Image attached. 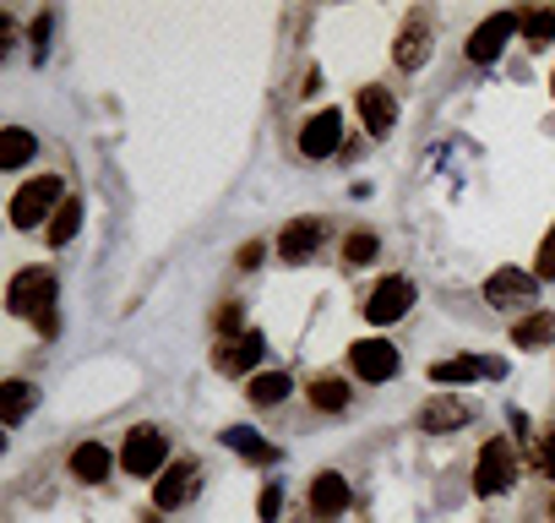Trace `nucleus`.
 <instances>
[{
  "label": "nucleus",
  "instance_id": "obj_1",
  "mask_svg": "<svg viewBox=\"0 0 555 523\" xmlns=\"http://www.w3.org/2000/svg\"><path fill=\"white\" fill-rule=\"evenodd\" d=\"M50 306H55V279H50L44 268H23V273L7 284V311H12V317H39L44 333H55Z\"/></svg>",
  "mask_w": 555,
  "mask_h": 523
},
{
  "label": "nucleus",
  "instance_id": "obj_2",
  "mask_svg": "<svg viewBox=\"0 0 555 523\" xmlns=\"http://www.w3.org/2000/svg\"><path fill=\"white\" fill-rule=\"evenodd\" d=\"M61 202H66L61 175H34V180L12 196V224H17V229H39L44 218L61 213Z\"/></svg>",
  "mask_w": 555,
  "mask_h": 523
},
{
  "label": "nucleus",
  "instance_id": "obj_3",
  "mask_svg": "<svg viewBox=\"0 0 555 523\" xmlns=\"http://www.w3.org/2000/svg\"><path fill=\"white\" fill-rule=\"evenodd\" d=\"M120 463H126V474H137V480L164 474V469H169V442H164V431H158V425H137V431L126 436V447H120Z\"/></svg>",
  "mask_w": 555,
  "mask_h": 523
},
{
  "label": "nucleus",
  "instance_id": "obj_4",
  "mask_svg": "<svg viewBox=\"0 0 555 523\" xmlns=\"http://www.w3.org/2000/svg\"><path fill=\"white\" fill-rule=\"evenodd\" d=\"M512 480H517L512 442H506V436H490V442L479 447V463H474V490H479V496H501Z\"/></svg>",
  "mask_w": 555,
  "mask_h": 523
},
{
  "label": "nucleus",
  "instance_id": "obj_5",
  "mask_svg": "<svg viewBox=\"0 0 555 523\" xmlns=\"http://www.w3.org/2000/svg\"><path fill=\"white\" fill-rule=\"evenodd\" d=\"M533 290H539V279L522 273V268H495V273L485 279V301H490L495 311H528V306H533Z\"/></svg>",
  "mask_w": 555,
  "mask_h": 523
},
{
  "label": "nucleus",
  "instance_id": "obj_6",
  "mask_svg": "<svg viewBox=\"0 0 555 523\" xmlns=\"http://www.w3.org/2000/svg\"><path fill=\"white\" fill-rule=\"evenodd\" d=\"M261 355H267L261 328H245L240 339H223V344L212 349V366H218L223 377H245V371H256V366H261Z\"/></svg>",
  "mask_w": 555,
  "mask_h": 523
},
{
  "label": "nucleus",
  "instance_id": "obj_7",
  "mask_svg": "<svg viewBox=\"0 0 555 523\" xmlns=\"http://www.w3.org/2000/svg\"><path fill=\"white\" fill-rule=\"evenodd\" d=\"M349 366H354L360 382H392L403 360L387 339H360V344H349Z\"/></svg>",
  "mask_w": 555,
  "mask_h": 523
},
{
  "label": "nucleus",
  "instance_id": "obj_8",
  "mask_svg": "<svg viewBox=\"0 0 555 523\" xmlns=\"http://www.w3.org/2000/svg\"><path fill=\"white\" fill-rule=\"evenodd\" d=\"M409 306H414V284H409V279H382V284L371 290V301H365V317H371L376 328H392L398 317H409Z\"/></svg>",
  "mask_w": 555,
  "mask_h": 523
},
{
  "label": "nucleus",
  "instance_id": "obj_9",
  "mask_svg": "<svg viewBox=\"0 0 555 523\" xmlns=\"http://www.w3.org/2000/svg\"><path fill=\"white\" fill-rule=\"evenodd\" d=\"M517 34V17L512 12H495V17H485L474 34H468V61L474 66H490L501 50H506V39Z\"/></svg>",
  "mask_w": 555,
  "mask_h": 523
},
{
  "label": "nucleus",
  "instance_id": "obj_10",
  "mask_svg": "<svg viewBox=\"0 0 555 523\" xmlns=\"http://www.w3.org/2000/svg\"><path fill=\"white\" fill-rule=\"evenodd\" d=\"M191 490H196V463H191V458H175V463L158 474V485H153V507H158V512H175V507L191 501Z\"/></svg>",
  "mask_w": 555,
  "mask_h": 523
},
{
  "label": "nucleus",
  "instance_id": "obj_11",
  "mask_svg": "<svg viewBox=\"0 0 555 523\" xmlns=\"http://www.w3.org/2000/svg\"><path fill=\"white\" fill-rule=\"evenodd\" d=\"M392 55H398V66H425V55H430V12H409V23L398 28V39H392Z\"/></svg>",
  "mask_w": 555,
  "mask_h": 523
},
{
  "label": "nucleus",
  "instance_id": "obj_12",
  "mask_svg": "<svg viewBox=\"0 0 555 523\" xmlns=\"http://www.w3.org/2000/svg\"><path fill=\"white\" fill-rule=\"evenodd\" d=\"M338 137H344V115H338V110H322V115L306 120L300 153H306V158H327V153H338Z\"/></svg>",
  "mask_w": 555,
  "mask_h": 523
},
{
  "label": "nucleus",
  "instance_id": "obj_13",
  "mask_svg": "<svg viewBox=\"0 0 555 523\" xmlns=\"http://www.w3.org/2000/svg\"><path fill=\"white\" fill-rule=\"evenodd\" d=\"M338 512H349V480L338 474V469H322L317 480H311V518H338Z\"/></svg>",
  "mask_w": 555,
  "mask_h": 523
},
{
  "label": "nucleus",
  "instance_id": "obj_14",
  "mask_svg": "<svg viewBox=\"0 0 555 523\" xmlns=\"http://www.w3.org/2000/svg\"><path fill=\"white\" fill-rule=\"evenodd\" d=\"M360 120H365L371 137H387V131L398 126V104H392V93H387V88H360Z\"/></svg>",
  "mask_w": 555,
  "mask_h": 523
},
{
  "label": "nucleus",
  "instance_id": "obj_15",
  "mask_svg": "<svg viewBox=\"0 0 555 523\" xmlns=\"http://www.w3.org/2000/svg\"><path fill=\"white\" fill-rule=\"evenodd\" d=\"M501 371H506L501 360H474V355H457V360H441V366H430V382L452 387V382H474V377H501Z\"/></svg>",
  "mask_w": 555,
  "mask_h": 523
},
{
  "label": "nucleus",
  "instance_id": "obj_16",
  "mask_svg": "<svg viewBox=\"0 0 555 523\" xmlns=\"http://www.w3.org/2000/svg\"><path fill=\"white\" fill-rule=\"evenodd\" d=\"M317 245H322V218H295V224L284 229V240H278L284 262H306Z\"/></svg>",
  "mask_w": 555,
  "mask_h": 523
},
{
  "label": "nucleus",
  "instance_id": "obj_17",
  "mask_svg": "<svg viewBox=\"0 0 555 523\" xmlns=\"http://www.w3.org/2000/svg\"><path fill=\"white\" fill-rule=\"evenodd\" d=\"M555 339V317L550 311H528V317H517V328H512V344L517 349H544Z\"/></svg>",
  "mask_w": 555,
  "mask_h": 523
},
{
  "label": "nucleus",
  "instance_id": "obj_18",
  "mask_svg": "<svg viewBox=\"0 0 555 523\" xmlns=\"http://www.w3.org/2000/svg\"><path fill=\"white\" fill-rule=\"evenodd\" d=\"M463 420H468V409H463L457 398H447V393H436V398L420 409V425H425V431H457Z\"/></svg>",
  "mask_w": 555,
  "mask_h": 523
},
{
  "label": "nucleus",
  "instance_id": "obj_19",
  "mask_svg": "<svg viewBox=\"0 0 555 523\" xmlns=\"http://www.w3.org/2000/svg\"><path fill=\"white\" fill-rule=\"evenodd\" d=\"M34 153H39L34 131H23V126H7V131H0V169H23Z\"/></svg>",
  "mask_w": 555,
  "mask_h": 523
},
{
  "label": "nucleus",
  "instance_id": "obj_20",
  "mask_svg": "<svg viewBox=\"0 0 555 523\" xmlns=\"http://www.w3.org/2000/svg\"><path fill=\"white\" fill-rule=\"evenodd\" d=\"M245 398H250L256 409L284 404V398H289V377H284V371H256V377H250V387H245Z\"/></svg>",
  "mask_w": 555,
  "mask_h": 523
},
{
  "label": "nucleus",
  "instance_id": "obj_21",
  "mask_svg": "<svg viewBox=\"0 0 555 523\" xmlns=\"http://www.w3.org/2000/svg\"><path fill=\"white\" fill-rule=\"evenodd\" d=\"M72 474H77L82 485H99V480H109V452H104L99 442H82V447L72 452Z\"/></svg>",
  "mask_w": 555,
  "mask_h": 523
},
{
  "label": "nucleus",
  "instance_id": "obj_22",
  "mask_svg": "<svg viewBox=\"0 0 555 523\" xmlns=\"http://www.w3.org/2000/svg\"><path fill=\"white\" fill-rule=\"evenodd\" d=\"M223 442H229L245 463H272V458H278V447H267L250 425H229V431H223Z\"/></svg>",
  "mask_w": 555,
  "mask_h": 523
},
{
  "label": "nucleus",
  "instance_id": "obj_23",
  "mask_svg": "<svg viewBox=\"0 0 555 523\" xmlns=\"http://www.w3.org/2000/svg\"><path fill=\"white\" fill-rule=\"evenodd\" d=\"M28 409H34V382H7L0 387V420L7 425L28 420Z\"/></svg>",
  "mask_w": 555,
  "mask_h": 523
},
{
  "label": "nucleus",
  "instance_id": "obj_24",
  "mask_svg": "<svg viewBox=\"0 0 555 523\" xmlns=\"http://www.w3.org/2000/svg\"><path fill=\"white\" fill-rule=\"evenodd\" d=\"M77 229H82V202H77V196H66V202H61V213L50 218V245H66Z\"/></svg>",
  "mask_w": 555,
  "mask_h": 523
},
{
  "label": "nucleus",
  "instance_id": "obj_25",
  "mask_svg": "<svg viewBox=\"0 0 555 523\" xmlns=\"http://www.w3.org/2000/svg\"><path fill=\"white\" fill-rule=\"evenodd\" d=\"M311 404H317L322 414H338V409H349V382H338V377H322V382L311 387Z\"/></svg>",
  "mask_w": 555,
  "mask_h": 523
},
{
  "label": "nucleus",
  "instance_id": "obj_26",
  "mask_svg": "<svg viewBox=\"0 0 555 523\" xmlns=\"http://www.w3.org/2000/svg\"><path fill=\"white\" fill-rule=\"evenodd\" d=\"M240 322H245V306H240V301H223V306L212 311V328H218V344H223V339H240V333H245Z\"/></svg>",
  "mask_w": 555,
  "mask_h": 523
},
{
  "label": "nucleus",
  "instance_id": "obj_27",
  "mask_svg": "<svg viewBox=\"0 0 555 523\" xmlns=\"http://www.w3.org/2000/svg\"><path fill=\"white\" fill-rule=\"evenodd\" d=\"M376 251H382V245H376V234H365V229L344 240V262H349V268H365V262H371Z\"/></svg>",
  "mask_w": 555,
  "mask_h": 523
},
{
  "label": "nucleus",
  "instance_id": "obj_28",
  "mask_svg": "<svg viewBox=\"0 0 555 523\" xmlns=\"http://www.w3.org/2000/svg\"><path fill=\"white\" fill-rule=\"evenodd\" d=\"M522 34H528V44H550V39H555V12H544V7L528 12V17H522Z\"/></svg>",
  "mask_w": 555,
  "mask_h": 523
},
{
  "label": "nucleus",
  "instance_id": "obj_29",
  "mask_svg": "<svg viewBox=\"0 0 555 523\" xmlns=\"http://www.w3.org/2000/svg\"><path fill=\"white\" fill-rule=\"evenodd\" d=\"M533 279H555V229H550L544 245H539V268H533Z\"/></svg>",
  "mask_w": 555,
  "mask_h": 523
},
{
  "label": "nucleus",
  "instance_id": "obj_30",
  "mask_svg": "<svg viewBox=\"0 0 555 523\" xmlns=\"http://www.w3.org/2000/svg\"><path fill=\"white\" fill-rule=\"evenodd\" d=\"M278 507H284V490H278V485H267V490H261V501H256L261 523H272V518H278Z\"/></svg>",
  "mask_w": 555,
  "mask_h": 523
},
{
  "label": "nucleus",
  "instance_id": "obj_31",
  "mask_svg": "<svg viewBox=\"0 0 555 523\" xmlns=\"http://www.w3.org/2000/svg\"><path fill=\"white\" fill-rule=\"evenodd\" d=\"M539 469H544V474H555V431H544V436H539Z\"/></svg>",
  "mask_w": 555,
  "mask_h": 523
},
{
  "label": "nucleus",
  "instance_id": "obj_32",
  "mask_svg": "<svg viewBox=\"0 0 555 523\" xmlns=\"http://www.w3.org/2000/svg\"><path fill=\"white\" fill-rule=\"evenodd\" d=\"M261 256H267V245H261V240L240 245V268H261Z\"/></svg>",
  "mask_w": 555,
  "mask_h": 523
},
{
  "label": "nucleus",
  "instance_id": "obj_33",
  "mask_svg": "<svg viewBox=\"0 0 555 523\" xmlns=\"http://www.w3.org/2000/svg\"><path fill=\"white\" fill-rule=\"evenodd\" d=\"M44 39H50V17L34 23V55H39V61H44Z\"/></svg>",
  "mask_w": 555,
  "mask_h": 523
},
{
  "label": "nucleus",
  "instance_id": "obj_34",
  "mask_svg": "<svg viewBox=\"0 0 555 523\" xmlns=\"http://www.w3.org/2000/svg\"><path fill=\"white\" fill-rule=\"evenodd\" d=\"M550 518H555V496H550Z\"/></svg>",
  "mask_w": 555,
  "mask_h": 523
},
{
  "label": "nucleus",
  "instance_id": "obj_35",
  "mask_svg": "<svg viewBox=\"0 0 555 523\" xmlns=\"http://www.w3.org/2000/svg\"><path fill=\"white\" fill-rule=\"evenodd\" d=\"M550 93H555V88H550Z\"/></svg>",
  "mask_w": 555,
  "mask_h": 523
}]
</instances>
